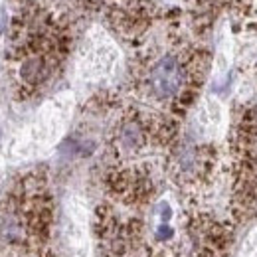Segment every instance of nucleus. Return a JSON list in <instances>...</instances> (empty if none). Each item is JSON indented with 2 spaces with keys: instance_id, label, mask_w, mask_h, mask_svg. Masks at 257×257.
<instances>
[{
  "instance_id": "obj_1",
  "label": "nucleus",
  "mask_w": 257,
  "mask_h": 257,
  "mask_svg": "<svg viewBox=\"0 0 257 257\" xmlns=\"http://www.w3.org/2000/svg\"><path fill=\"white\" fill-rule=\"evenodd\" d=\"M182 83H184V71H182L180 64L176 62V58L166 56L153 67L151 87L162 99L174 95L182 87Z\"/></svg>"
},
{
  "instance_id": "obj_2",
  "label": "nucleus",
  "mask_w": 257,
  "mask_h": 257,
  "mask_svg": "<svg viewBox=\"0 0 257 257\" xmlns=\"http://www.w3.org/2000/svg\"><path fill=\"white\" fill-rule=\"evenodd\" d=\"M243 257H257V229L251 231V235L243 245Z\"/></svg>"
}]
</instances>
